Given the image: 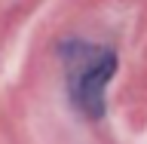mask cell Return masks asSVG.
Wrapping results in <instances>:
<instances>
[{"label": "cell", "instance_id": "1", "mask_svg": "<svg viewBox=\"0 0 147 144\" xmlns=\"http://www.w3.org/2000/svg\"><path fill=\"white\" fill-rule=\"evenodd\" d=\"M64 62L71 68V92L74 104L83 107L86 117H101L104 114V86L110 83L117 71V58L110 49H95V46L77 43L74 52H64Z\"/></svg>", "mask_w": 147, "mask_h": 144}]
</instances>
